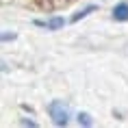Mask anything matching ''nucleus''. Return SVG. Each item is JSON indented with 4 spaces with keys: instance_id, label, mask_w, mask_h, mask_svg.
I'll list each match as a JSON object with an SVG mask.
<instances>
[{
    "instance_id": "f257e3e1",
    "label": "nucleus",
    "mask_w": 128,
    "mask_h": 128,
    "mask_svg": "<svg viewBox=\"0 0 128 128\" xmlns=\"http://www.w3.org/2000/svg\"><path fill=\"white\" fill-rule=\"evenodd\" d=\"M46 113L50 117L56 128H68L74 120V113H72V106H70L68 100H61V98H52V100L46 104Z\"/></svg>"
},
{
    "instance_id": "f03ea898",
    "label": "nucleus",
    "mask_w": 128,
    "mask_h": 128,
    "mask_svg": "<svg viewBox=\"0 0 128 128\" xmlns=\"http://www.w3.org/2000/svg\"><path fill=\"white\" fill-rule=\"evenodd\" d=\"M68 24H70V18L59 15V13H52V15H48V18H35V20H33V26L35 28H41V30H48V33L63 30Z\"/></svg>"
},
{
    "instance_id": "7ed1b4c3",
    "label": "nucleus",
    "mask_w": 128,
    "mask_h": 128,
    "mask_svg": "<svg viewBox=\"0 0 128 128\" xmlns=\"http://www.w3.org/2000/svg\"><path fill=\"white\" fill-rule=\"evenodd\" d=\"M100 11V4L98 2H87L85 7H80V9H76L74 13L70 15V24H80L82 20H87L89 15H94V13H98Z\"/></svg>"
},
{
    "instance_id": "20e7f679",
    "label": "nucleus",
    "mask_w": 128,
    "mask_h": 128,
    "mask_svg": "<svg viewBox=\"0 0 128 128\" xmlns=\"http://www.w3.org/2000/svg\"><path fill=\"white\" fill-rule=\"evenodd\" d=\"M111 20L117 24H126L128 22V0H117L111 7Z\"/></svg>"
},
{
    "instance_id": "39448f33",
    "label": "nucleus",
    "mask_w": 128,
    "mask_h": 128,
    "mask_svg": "<svg viewBox=\"0 0 128 128\" xmlns=\"http://www.w3.org/2000/svg\"><path fill=\"white\" fill-rule=\"evenodd\" d=\"M74 122L80 128H94L96 126V120H94V115L89 113V111H76L74 113Z\"/></svg>"
},
{
    "instance_id": "423d86ee",
    "label": "nucleus",
    "mask_w": 128,
    "mask_h": 128,
    "mask_svg": "<svg viewBox=\"0 0 128 128\" xmlns=\"http://www.w3.org/2000/svg\"><path fill=\"white\" fill-rule=\"evenodd\" d=\"M0 41H2V44L18 41V33H15L13 28H2V30H0Z\"/></svg>"
},
{
    "instance_id": "0eeeda50",
    "label": "nucleus",
    "mask_w": 128,
    "mask_h": 128,
    "mask_svg": "<svg viewBox=\"0 0 128 128\" xmlns=\"http://www.w3.org/2000/svg\"><path fill=\"white\" fill-rule=\"evenodd\" d=\"M33 117H35V115L28 117V113L20 115V126H24V128H39V122H35Z\"/></svg>"
},
{
    "instance_id": "6e6552de",
    "label": "nucleus",
    "mask_w": 128,
    "mask_h": 128,
    "mask_svg": "<svg viewBox=\"0 0 128 128\" xmlns=\"http://www.w3.org/2000/svg\"><path fill=\"white\" fill-rule=\"evenodd\" d=\"M20 108H22V113H28V115H35V108L30 106V104H24V102H22V104H20Z\"/></svg>"
},
{
    "instance_id": "1a4fd4ad",
    "label": "nucleus",
    "mask_w": 128,
    "mask_h": 128,
    "mask_svg": "<svg viewBox=\"0 0 128 128\" xmlns=\"http://www.w3.org/2000/svg\"><path fill=\"white\" fill-rule=\"evenodd\" d=\"M0 70H2V74H7V72H9V61L7 59H2V68H0Z\"/></svg>"
}]
</instances>
